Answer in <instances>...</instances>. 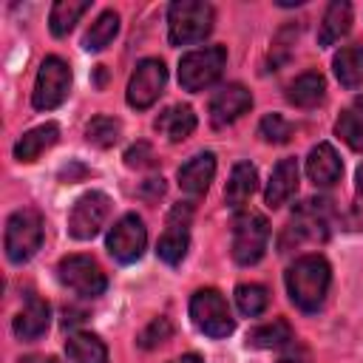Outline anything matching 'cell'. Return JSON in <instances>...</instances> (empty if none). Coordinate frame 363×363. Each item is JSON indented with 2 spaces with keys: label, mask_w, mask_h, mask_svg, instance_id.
<instances>
[{
  "label": "cell",
  "mask_w": 363,
  "mask_h": 363,
  "mask_svg": "<svg viewBox=\"0 0 363 363\" xmlns=\"http://www.w3.org/2000/svg\"><path fill=\"white\" fill-rule=\"evenodd\" d=\"M332 68H335V77L343 88L352 91V88L363 85V43L340 48L332 60Z\"/></svg>",
  "instance_id": "7402d4cb"
},
{
  "label": "cell",
  "mask_w": 363,
  "mask_h": 363,
  "mask_svg": "<svg viewBox=\"0 0 363 363\" xmlns=\"http://www.w3.org/2000/svg\"><path fill=\"white\" fill-rule=\"evenodd\" d=\"M119 133H122L119 119L105 116V113L94 116V119L88 122V128H85L88 142H91V145H96V147H113V145L119 142Z\"/></svg>",
  "instance_id": "f546056e"
},
{
  "label": "cell",
  "mask_w": 363,
  "mask_h": 363,
  "mask_svg": "<svg viewBox=\"0 0 363 363\" xmlns=\"http://www.w3.org/2000/svg\"><path fill=\"white\" fill-rule=\"evenodd\" d=\"M65 363H108V349L96 335L77 332L65 343Z\"/></svg>",
  "instance_id": "cb8c5ba5"
},
{
  "label": "cell",
  "mask_w": 363,
  "mask_h": 363,
  "mask_svg": "<svg viewBox=\"0 0 363 363\" xmlns=\"http://www.w3.org/2000/svg\"><path fill=\"white\" fill-rule=\"evenodd\" d=\"M258 187V173L250 162H238L227 179V187H224V199L230 207H241Z\"/></svg>",
  "instance_id": "d4e9b609"
},
{
  "label": "cell",
  "mask_w": 363,
  "mask_h": 363,
  "mask_svg": "<svg viewBox=\"0 0 363 363\" xmlns=\"http://www.w3.org/2000/svg\"><path fill=\"white\" fill-rule=\"evenodd\" d=\"M343 173V162L337 156V150L329 142H320L309 150L306 156V176L318 184V187H332Z\"/></svg>",
  "instance_id": "9a60e30c"
},
{
  "label": "cell",
  "mask_w": 363,
  "mask_h": 363,
  "mask_svg": "<svg viewBox=\"0 0 363 363\" xmlns=\"http://www.w3.org/2000/svg\"><path fill=\"white\" fill-rule=\"evenodd\" d=\"M213 31V6L201 0H176L167 9V34L173 45H190Z\"/></svg>",
  "instance_id": "7a4b0ae2"
},
{
  "label": "cell",
  "mask_w": 363,
  "mask_h": 363,
  "mask_svg": "<svg viewBox=\"0 0 363 363\" xmlns=\"http://www.w3.org/2000/svg\"><path fill=\"white\" fill-rule=\"evenodd\" d=\"M213 176H216V156L210 150H204V153H196L193 159H187L179 167V187L187 196H204Z\"/></svg>",
  "instance_id": "2e32d148"
},
{
  "label": "cell",
  "mask_w": 363,
  "mask_h": 363,
  "mask_svg": "<svg viewBox=\"0 0 363 363\" xmlns=\"http://www.w3.org/2000/svg\"><path fill=\"white\" fill-rule=\"evenodd\" d=\"M48 320H51V309L43 298L37 295H28L26 306L20 309V315L14 318V335L20 340H37L45 329H48Z\"/></svg>",
  "instance_id": "ac0fdd59"
},
{
  "label": "cell",
  "mask_w": 363,
  "mask_h": 363,
  "mask_svg": "<svg viewBox=\"0 0 363 363\" xmlns=\"http://www.w3.org/2000/svg\"><path fill=\"white\" fill-rule=\"evenodd\" d=\"M170 363H204L199 354H182V357H176V360H170Z\"/></svg>",
  "instance_id": "8d00e7d4"
},
{
  "label": "cell",
  "mask_w": 363,
  "mask_h": 363,
  "mask_svg": "<svg viewBox=\"0 0 363 363\" xmlns=\"http://www.w3.org/2000/svg\"><path fill=\"white\" fill-rule=\"evenodd\" d=\"M68 88H71V68H68V62L60 60V57H45L40 62V71H37L31 102H34L37 111H51V108L65 102Z\"/></svg>",
  "instance_id": "ba28073f"
},
{
  "label": "cell",
  "mask_w": 363,
  "mask_h": 363,
  "mask_svg": "<svg viewBox=\"0 0 363 363\" xmlns=\"http://www.w3.org/2000/svg\"><path fill=\"white\" fill-rule=\"evenodd\" d=\"M164 85H167V68H164V62L156 60V57L142 60L136 65V71L130 74V82H128V105L136 108V111L150 108L164 94Z\"/></svg>",
  "instance_id": "8fae6325"
},
{
  "label": "cell",
  "mask_w": 363,
  "mask_h": 363,
  "mask_svg": "<svg viewBox=\"0 0 363 363\" xmlns=\"http://www.w3.org/2000/svg\"><path fill=\"white\" fill-rule=\"evenodd\" d=\"M323 96H326V79L318 71L301 74L298 79H292V85L286 91V99L295 108H315L323 102Z\"/></svg>",
  "instance_id": "603a6c76"
},
{
  "label": "cell",
  "mask_w": 363,
  "mask_h": 363,
  "mask_svg": "<svg viewBox=\"0 0 363 363\" xmlns=\"http://www.w3.org/2000/svg\"><path fill=\"white\" fill-rule=\"evenodd\" d=\"M164 193V179L159 176V179H147L145 184H142V196L145 199H159Z\"/></svg>",
  "instance_id": "d590c367"
},
{
  "label": "cell",
  "mask_w": 363,
  "mask_h": 363,
  "mask_svg": "<svg viewBox=\"0 0 363 363\" xmlns=\"http://www.w3.org/2000/svg\"><path fill=\"white\" fill-rule=\"evenodd\" d=\"M190 320L207 337H227L235 329L233 312L218 289H199L190 298Z\"/></svg>",
  "instance_id": "3957f363"
},
{
  "label": "cell",
  "mask_w": 363,
  "mask_h": 363,
  "mask_svg": "<svg viewBox=\"0 0 363 363\" xmlns=\"http://www.w3.org/2000/svg\"><path fill=\"white\" fill-rule=\"evenodd\" d=\"M96 85H105V65H96Z\"/></svg>",
  "instance_id": "f35d334b"
},
{
  "label": "cell",
  "mask_w": 363,
  "mask_h": 363,
  "mask_svg": "<svg viewBox=\"0 0 363 363\" xmlns=\"http://www.w3.org/2000/svg\"><path fill=\"white\" fill-rule=\"evenodd\" d=\"M250 108H252V94L244 85H238V82L224 85L210 99V122H213V128H227Z\"/></svg>",
  "instance_id": "5bb4252c"
},
{
  "label": "cell",
  "mask_w": 363,
  "mask_h": 363,
  "mask_svg": "<svg viewBox=\"0 0 363 363\" xmlns=\"http://www.w3.org/2000/svg\"><path fill=\"white\" fill-rule=\"evenodd\" d=\"M156 130L167 142H184L196 130V113L190 105H170L156 116Z\"/></svg>",
  "instance_id": "d6986e66"
},
{
  "label": "cell",
  "mask_w": 363,
  "mask_h": 363,
  "mask_svg": "<svg viewBox=\"0 0 363 363\" xmlns=\"http://www.w3.org/2000/svg\"><path fill=\"white\" fill-rule=\"evenodd\" d=\"M357 187H360V193H363V167L357 170Z\"/></svg>",
  "instance_id": "ab89813d"
},
{
  "label": "cell",
  "mask_w": 363,
  "mask_h": 363,
  "mask_svg": "<svg viewBox=\"0 0 363 363\" xmlns=\"http://www.w3.org/2000/svg\"><path fill=\"white\" fill-rule=\"evenodd\" d=\"M116 34H119V14H116V11H102V14L91 23V28L85 31L82 45H85L88 51H102L108 43H113Z\"/></svg>",
  "instance_id": "f1b7e54d"
},
{
  "label": "cell",
  "mask_w": 363,
  "mask_h": 363,
  "mask_svg": "<svg viewBox=\"0 0 363 363\" xmlns=\"http://www.w3.org/2000/svg\"><path fill=\"white\" fill-rule=\"evenodd\" d=\"M88 9H91L88 0H57V3L51 6V14H48V28H51V34H54V37H65V34L74 28V23H77Z\"/></svg>",
  "instance_id": "4316f807"
},
{
  "label": "cell",
  "mask_w": 363,
  "mask_h": 363,
  "mask_svg": "<svg viewBox=\"0 0 363 363\" xmlns=\"http://www.w3.org/2000/svg\"><path fill=\"white\" fill-rule=\"evenodd\" d=\"M329 284H332V269L320 255H301L286 269L289 301L303 312H318L323 306Z\"/></svg>",
  "instance_id": "6da1fadb"
},
{
  "label": "cell",
  "mask_w": 363,
  "mask_h": 363,
  "mask_svg": "<svg viewBox=\"0 0 363 363\" xmlns=\"http://www.w3.org/2000/svg\"><path fill=\"white\" fill-rule=\"evenodd\" d=\"M224 62H227V51L221 45H207V48L190 51L179 62V85L190 94H199L221 77Z\"/></svg>",
  "instance_id": "277c9868"
},
{
  "label": "cell",
  "mask_w": 363,
  "mask_h": 363,
  "mask_svg": "<svg viewBox=\"0 0 363 363\" xmlns=\"http://www.w3.org/2000/svg\"><path fill=\"white\" fill-rule=\"evenodd\" d=\"M43 244V216L31 207L14 210L6 224V255L14 264L28 261Z\"/></svg>",
  "instance_id": "5b68a950"
},
{
  "label": "cell",
  "mask_w": 363,
  "mask_h": 363,
  "mask_svg": "<svg viewBox=\"0 0 363 363\" xmlns=\"http://www.w3.org/2000/svg\"><path fill=\"white\" fill-rule=\"evenodd\" d=\"M125 164L128 167H150L153 164V147L147 142H136L133 147H128Z\"/></svg>",
  "instance_id": "836d02e7"
},
{
  "label": "cell",
  "mask_w": 363,
  "mask_h": 363,
  "mask_svg": "<svg viewBox=\"0 0 363 363\" xmlns=\"http://www.w3.org/2000/svg\"><path fill=\"white\" fill-rule=\"evenodd\" d=\"M278 363H309V352L301 343H289V349L281 354Z\"/></svg>",
  "instance_id": "e575fe53"
},
{
  "label": "cell",
  "mask_w": 363,
  "mask_h": 363,
  "mask_svg": "<svg viewBox=\"0 0 363 363\" xmlns=\"http://www.w3.org/2000/svg\"><path fill=\"white\" fill-rule=\"evenodd\" d=\"M258 136L269 145H286L292 139V125L281 113H267L258 125Z\"/></svg>",
  "instance_id": "1f68e13d"
},
{
  "label": "cell",
  "mask_w": 363,
  "mask_h": 363,
  "mask_svg": "<svg viewBox=\"0 0 363 363\" xmlns=\"http://www.w3.org/2000/svg\"><path fill=\"white\" fill-rule=\"evenodd\" d=\"M20 363H57L54 357H26V360H20Z\"/></svg>",
  "instance_id": "74e56055"
},
{
  "label": "cell",
  "mask_w": 363,
  "mask_h": 363,
  "mask_svg": "<svg viewBox=\"0 0 363 363\" xmlns=\"http://www.w3.org/2000/svg\"><path fill=\"white\" fill-rule=\"evenodd\" d=\"M108 216H111V199L99 190H91L74 201L68 213V235L77 241H88L102 230Z\"/></svg>",
  "instance_id": "30bf717a"
},
{
  "label": "cell",
  "mask_w": 363,
  "mask_h": 363,
  "mask_svg": "<svg viewBox=\"0 0 363 363\" xmlns=\"http://www.w3.org/2000/svg\"><path fill=\"white\" fill-rule=\"evenodd\" d=\"M57 139H60V128H57L54 122H45V125H40V128H31L28 133H23V136L17 139V145H14V159H20V162H34V159H40L51 145H57Z\"/></svg>",
  "instance_id": "ffe728a7"
},
{
  "label": "cell",
  "mask_w": 363,
  "mask_h": 363,
  "mask_svg": "<svg viewBox=\"0 0 363 363\" xmlns=\"http://www.w3.org/2000/svg\"><path fill=\"white\" fill-rule=\"evenodd\" d=\"M190 221H193V207L190 204H176L167 216V227L156 244V255L164 264H179L187 255L190 247Z\"/></svg>",
  "instance_id": "4fadbf2b"
},
{
  "label": "cell",
  "mask_w": 363,
  "mask_h": 363,
  "mask_svg": "<svg viewBox=\"0 0 363 363\" xmlns=\"http://www.w3.org/2000/svg\"><path fill=\"white\" fill-rule=\"evenodd\" d=\"M235 303H238L241 315L258 318L269 303V292L261 284H238L235 286Z\"/></svg>",
  "instance_id": "4dcf8cb0"
},
{
  "label": "cell",
  "mask_w": 363,
  "mask_h": 363,
  "mask_svg": "<svg viewBox=\"0 0 363 363\" xmlns=\"http://www.w3.org/2000/svg\"><path fill=\"white\" fill-rule=\"evenodd\" d=\"M329 199H306L292 210V221L286 227L284 244L292 238L295 244L301 241H323L329 235Z\"/></svg>",
  "instance_id": "9c48e42d"
},
{
  "label": "cell",
  "mask_w": 363,
  "mask_h": 363,
  "mask_svg": "<svg viewBox=\"0 0 363 363\" xmlns=\"http://www.w3.org/2000/svg\"><path fill=\"white\" fill-rule=\"evenodd\" d=\"M170 335H173L170 320H167V318H156V320H150V323L142 329V335H139V346H142V349H153V346L164 343Z\"/></svg>",
  "instance_id": "d6a6232c"
},
{
  "label": "cell",
  "mask_w": 363,
  "mask_h": 363,
  "mask_svg": "<svg viewBox=\"0 0 363 363\" xmlns=\"http://www.w3.org/2000/svg\"><path fill=\"white\" fill-rule=\"evenodd\" d=\"M247 343L255 346V349H278V346H286V343H292V326L284 318H275V320H269L264 326H255L247 335Z\"/></svg>",
  "instance_id": "83f0119b"
},
{
  "label": "cell",
  "mask_w": 363,
  "mask_h": 363,
  "mask_svg": "<svg viewBox=\"0 0 363 363\" xmlns=\"http://www.w3.org/2000/svg\"><path fill=\"white\" fill-rule=\"evenodd\" d=\"M352 28V6L346 0H335L326 6L323 20H320V31H318V43L320 45H335L340 37H346Z\"/></svg>",
  "instance_id": "44dd1931"
},
{
  "label": "cell",
  "mask_w": 363,
  "mask_h": 363,
  "mask_svg": "<svg viewBox=\"0 0 363 363\" xmlns=\"http://www.w3.org/2000/svg\"><path fill=\"white\" fill-rule=\"evenodd\" d=\"M269 241V224L261 213H238L233 218V258L244 267L258 264L267 252Z\"/></svg>",
  "instance_id": "8992f818"
},
{
  "label": "cell",
  "mask_w": 363,
  "mask_h": 363,
  "mask_svg": "<svg viewBox=\"0 0 363 363\" xmlns=\"http://www.w3.org/2000/svg\"><path fill=\"white\" fill-rule=\"evenodd\" d=\"M147 247V230H145V221L136 216V213H128L122 216L111 233H108V252L119 261V264H133L142 258Z\"/></svg>",
  "instance_id": "7c38bea8"
},
{
  "label": "cell",
  "mask_w": 363,
  "mask_h": 363,
  "mask_svg": "<svg viewBox=\"0 0 363 363\" xmlns=\"http://www.w3.org/2000/svg\"><path fill=\"white\" fill-rule=\"evenodd\" d=\"M298 190V162L295 159H281L275 167H272V176L267 182V190H264V201L267 207H281L292 199V193Z\"/></svg>",
  "instance_id": "e0dca14e"
},
{
  "label": "cell",
  "mask_w": 363,
  "mask_h": 363,
  "mask_svg": "<svg viewBox=\"0 0 363 363\" xmlns=\"http://www.w3.org/2000/svg\"><path fill=\"white\" fill-rule=\"evenodd\" d=\"M335 130L352 150H363V96H354L352 105L343 108Z\"/></svg>",
  "instance_id": "484cf974"
},
{
  "label": "cell",
  "mask_w": 363,
  "mask_h": 363,
  "mask_svg": "<svg viewBox=\"0 0 363 363\" xmlns=\"http://www.w3.org/2000/svg\"><path fill=\"white\" fill-rule=\"evenodd\" d=\"M57 278H60L62 286H68L79 298H96L108 286V278H105L102 267L91 255H65L57 264Z\"/></svg>",
  "instance_id": "52a82bcc"
}]
</instances>
